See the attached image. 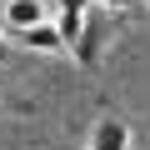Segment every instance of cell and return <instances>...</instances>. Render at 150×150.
<instances>
[{
  "mask_svg": "<svg viewBox=\"0 0 150 150\" xmlns=\"http://www.w3.org/2000/svg\"><path fill=\"white\" fill-rule=\"evenodd\" d=\"M130 140H135L130 120H125L120 110H100V115L90 120V140H85V150H130Z\"/></svg>",
  "mask_w": 150,
  "mask_h": 150,
  "instance_id": "6da1fadb",
  "label": "cell"
},
{
  "mask_svg": "<svg viewBox=\"0 0 150 150\" xmlns=\"http://www.w3.org/2000/svg\"><path fill=\"white\" fill-rule=\"evenodd\" d=\"M40 20H50L45 0H5V25H10L15 35L30 30V25H40Z\"/></svg>",
  "mask_w": 150,
  "mask_h": 150,
  "instance_id": "277c9868",
  "label": "cell"
},
{
  "mask_svg": "<svg viewBox=\"0 0 150 150\" xmlns=\"http://www.w3.org/2000/svg\"><path fill=\"white\" fill-rule=\"evenodd\" d=\"M90 5H95V0H55V25L65 30L70 45L80 40V30H85V20H90Z\"/></svg>",
  "mask_w": 150,
  "mask_h": 150,
  "instance_id": "3957f363",
  "label": "cell"
},
{
  "mask_svg": "<svg viewBox=\"0 0 150 150\" xmlns=\"http://www.w3.org/2000/svg\"><path fill=\"white\" fill-rule=\"evenodd\" d=\"M100 10H115V15H130V10H145V0H95Z\"/></svg>",
  "mask_w": 150,
  "mask_h": 150,
  "instance_id": "5b68a950",
  "label": "cell"
},
{
  "mask_svg": "<svg viewBox=\"0 0 150 150\" xmlns=\"http://www.w3.org/2000/svg\"><path fill=\"white\" fill-rule=\"evenodd\" d=\"M0 65H5V35H0Z\"/></svg>",
  "mask_w": 150,
  "mask_h": 150,
  "instance_id": "8992f818",
  "label": "cell"
},
{
  "mask_svg": "<svg viewBox=\"0 0 150 150\" xmlns=\"http://www.w3.org/2000/svg\"><path fill=\"white\" fill-rule=\"evenodd\" d=\"M145 10H150V0H145Z\"/></svg>",
  "mask_w": 150,
  "mask_h": 150,
  "instance_id": "52a82bcc",
  "label": "cell"
},
{
  "mask_svg": "<svg viewBox=\"0 0 150 150\" xmlns=\"http://www.w3.org/2000/svg\"><path fill=\"white\" fill-rule=\"evenodd\" d=\"M145 150H150V145H145Z\"/></svg>",
  "mask_w": 150,
  "mask_h": 150,
  "instance_id": "ba28073f",
  "label": "cell"
},
{
  "mask_svg": "<svg viewBox=\"0 0 150 150\" xmlns=\"http://www.w3.org/2000/svg\"><path fill=\"white\" fill-rule=\"evenodd\" d=\"M20 45L35 50V55H60V50H70V40H65V30L55 25V15L40 20V25H30V30H20Z\"/></svg>",
  "mask_w": 150,
  "mask_h": 150,
  "instance_id": "7a4b0ae2",
  "label": "cell"
}]
</instances>
